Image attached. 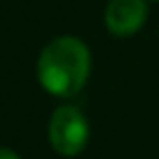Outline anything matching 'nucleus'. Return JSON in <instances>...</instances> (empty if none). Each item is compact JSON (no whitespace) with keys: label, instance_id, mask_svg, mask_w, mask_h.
I'll return each mask as SVG.
<instances>
[{"label":"nucleus","instance_id":"1","mask_svg":"<svg viewBox=\"0 0 159 159\" xmlns=\"http://www.w3.org/2000/svg\"><path fill=\"white\" fill-rule=\"evenodd\" d=\"M91 73L89 47L75 35L52 40L38 59V80L42 89L59 98H73L84 89Z\"/></svg>","mask_w":159,"mask_h":159},{"label":"nucleus","instance_id":"2","mask_svg":"<svg viewBox=\"0 0 159 159\" xmlns=\"http://www.w3.org/2000/svg\"><path fill=\"white\" fill-rule=\"evenodd\" d=\"M47 136L54 152H59L61 157H75L87 148L89 140L87 117L77 105H59L49 117Z\"/></svg>","mask_w":159,"mask_h":159},{"label":"nucleus","instance_id":"3","mask_svg":"<svg viewBox=\"0 0 159 159\" xmlns=\"http://www.w3.org/2000/svg\"><path fill=\"white\" fill-rule=\"evenodd\" d=\"M103 21L105 28L119 38L138 33L148 21V0H110Z\"/></svg>","mask_w":159,"mask_h":159},{"label":"nucleus","instance_id":"4","mask_svg":"<svg viewBox=\"0 0 159 159\" xmlns=\"http://www.w3.org/2000/svg\"><path fill=\"white\" fill-rule=\"evenodd\" d=\"M0 159H21V157L10 148H0Z\"/></svg>","mask_w":159,"mask_h":159}]
</instances>
